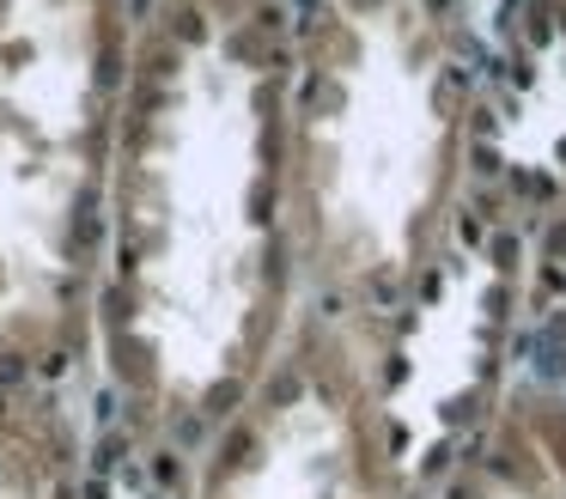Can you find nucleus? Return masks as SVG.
<instances>
[{
	"label": "nucleus",
	"mask_w": 566,
	"mask_h": 499,
	"mask_svg": "<svg viewBox=\"0 0 566 499\" xmlns=\"http://www.w3.org/2000/svg\"><path fill=\"white\" fill-rule=\"evenodd\" d=\"M274 80L238 0H171L128 55L92 329L147 433H220L274 365Z\"/></svg>",
	"instance_id": "obj_1"
},
{
	"label": "nucleus",
	"mask_w": 566,
	"mask_h": 499,
	"mask_svg": "<svg viewBox=\"0 0 566 499\" xmlns=\"http://www.w3.org/2000/svg\"><path fill=\"white\" fill-rule=\"evenodd\" d=\"M123 80V0H0V377H55L92 323Z\"/></svg>",
	"instance_id": "obj_2"
},
{
	"label": "nucleus",
	"mask_w": 566,
	"mask_h": 499,
	"mask_svg": "<svg viewBox=\"0 0 566 499\" xmlns=\"http://www.w3.org/2000/svg\"><path fill=\"white\" fill-rule=\"evenodd\" d=\"M451 170L439 37L420 0H347L317 24L293 177L317 262L390 280L415 262Z\"/></svg>",
	"instance_id": "obj_3"
},
{
	"label": "nucleus",
	"mask_w": 566,
	"mask_h": 499,
	"mask_svg": "<svg viewBox=\"0 0 566 499\" xmlns=\"http://www.w3.org/2000/svg\"><path fill=\"white\" fill-rule=\"evenodd\" d=\"M439 499H566V438L542 414H505Z\"/></svg>",
	"instance_id": "obj_6"
},
{
	"label": "nucleus",
	"mask_w": 566,
	"mask_h": 499,
	"mask_svg": "<svg viewBox=\"0 0 566 499\" xmlns=\"http://www.w3.org/2000/svg\"><path fill=\"white\" fill-rule=\"evenodd\" d=\"M0 499H80V426L55 377H0Z\"/></svg>",
	"instance_id": "obj_5"
},
{
	"label": "nucleus",
	"mask_w": 566,
	"mask_h": 499,
	"mask_svg": "<svg viewBox=\"0 0 566 499\" xmlns=\"http://www.w3.org/2000/svg\"><path fill=\"white\" fill-rule=\"evenodd\" d=\"M196 499H390L354 365L323 341L281 353L213 433Z\"/></svg>",
	"instance_id": "obj_4"
}]
</instances>
